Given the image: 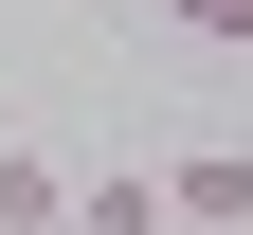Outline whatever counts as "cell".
Masks as SVG:
<instances>
[{
  "label": "cell",
  "instance_id": "1",
  "mask_svg": "<svg viewBox=\"0 0 253 235\" xmlns=\"http://www.w3.org/2000/svg\"><path fill=\"white\" fill-rule=\"evenodd\" d=\"M163 235H253V145H181L163 163Z\"/></svg>",
  "mask_w": 253,
  "mask_h": 235
},
{
  "label": "cell",
  "instance_id": "2",
  "mask_svg": "<svg viewBox=\"0 0 253 235\" xmlns=\"http://www.w3.org/2000/svg\"><path fill=\"white\" fill-rule=\"evenodd\" d=\"M73 217V163H37V145H0V235H54Z\"/></svg>",
  "mask_w": 253,
  "mask_h": 235
},
{
  "label": "cell",
  "instance_id": "3",
  "mask_svg": "<svg viewBox=\"0 0 253 235\" xmlns=\"http://www.w3.org/2000/svg\"><path fill=\"white\" fill-rule=\"evenodd\" d=\"M54 235H163V181H73V217Z\"/></svg>",
  "mask_w": 253,
  "mask_h": 235
},
{
  "label": "cell",
  "instance_id": "4",
  "mask_svg": "<svg viewBox=\"0 0 253 235\" xmlns=\"http://www.w3.org/2000/svg\"><path fill=\"white\" fill-rule=\"evenodd\" d=\"M181 37H217V54H253V0H163Z\"/></svg>",
  "mask_w": 253,
  "mask_h": 235
}]
</instances>
